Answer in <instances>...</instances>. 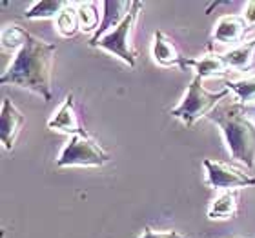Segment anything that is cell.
Masks as SVG:
<instances>
[{"mask_svg": "<svg viewBox=\"0 0 255 238\" xmlns=\"http://www.w3.org/2000/svg\"><path fill=\"white\" fill-rule=\"evenodd\" d=\"M57 46L44 42L40 38L27 33L26 44L15 55V60L0 77V84L18 85L51 100V68Z\"/></svg>", "mask_w": 255, "mask_h": 238, "instance_id": "6da1fadb", "label": "cell"}, {"mask_svg": "<svg viewBox=\"0 0 255 238\" xmlns=\"http://www.w3.org/2000/svg\"><path fill=\"white\" fill-rule=\"evenodd\" d=\"M208 120L219 126L223 133L232 159L245 164L255 165V122L246 117L243 104L223 102L208 115Z\"/></svg>", "mask_w": 255, "mask_h": 238, "instance_id": "7a4b0ae2", "label": "cell"}, {"mask_svg": "<svg viewBox=\"0 0 255 238\" xmlns=\"http://www.w3.org/2000/svg\"><path fill=\"white\" fill-rule=\"evenodd\" d=\"M228 96V89L217 91V93H210L204 89L201 77H193L188 85V91L181 104L171 109V117L179 118L186 127H193L195 122L202 117H208L210 113L219 106L221 100H226Z\"/></svg>", "mask_w": 255, "mask_h": 238, "instance_id": "3957f363", "label": "cell"}, {"mask_svg": "<svg viewBox=\"0 0 255 238\" xmlns=\"http://www.w3.org/2000/svg\"><path fill=\"white\" fill-rule=\"evenodd\" d=\"M142 7H144L142 2H138V0L131 2V9H129L126 18L113 31L106 33L97 42L90 44L91 48L104 49L108 53L115 55L124 64H128L129 68H135V64H137V51H135V48H133L131 44V35H133V29H135V24H137L138 13L142 11Z\"/></svg>", "mask_w": 255, "mask_h": 238, "instance_id": "277c9868", "label": "cell"}, {"mask_svg": "<svg viewBox=\"0 0 255 238\" xmlns=\"http://www.w3.org/2000/svg\"><path fill=\"white\" fill-rule=\"evenodd\" d=\"M108 162H110V153L90 133L84 131L69 138V142L64 146L57 159V167H73V165L101 167Z\"/></svg>", "mask_w": 255, "mask_h": 238, "instance_id": "5b68a950", "label": "cell"}, {"mask_svg": "<svg viewBox=\"0 0 255 238\" xmlns=\"http://www.w3.org/2000/svg\"><path fill=\"white\" fill-rule=\"evenodd\" d=\"M206 169V185L212 189H239V187H252L255 185V176H250L245 171L237 169L234 165L223 164L217 160L206 159L204 162Z\"/></svg>", "mask_w": 255, "mask_h": 238, "instance_id": "8992f818", "label": "cell"}, {"mask_svg": "<svg viewBox=\"0 0 255 238\" xmlns=\"http://www.w3.org/2000/svg\"><path fill=\"white\" fill-rule=\"evenodd\" d=\"M151 55L153 60L162 68H181L182 71H188V59L179 51L177 44L162 31L153 33V42H151Z\"/></svg>", "mask_w": 255, "mask_h": 238, "instance_id": "52a82bcc", "label": "cell"}, {"mask_svg": "<svg viewBox=\"0 0 255 238\" xmlns=\"http://www.w3.org/2000/svg\"><path fill=\"white\" fill-rule=\"evenodd\" d=\"M48 127L51 131L66 133V135H71V137L86 131L79 120V115L75 111V96L71 95V93L64 98L62 106H60L59 109H57V113H53V117L48 120Z\"/></svg>", "mask_w": 255, "mask_h": 238, "instance_id": "ba28073f", "label": "cell"}, {"mask_svg": "<svg viewBox=\"0 0 255 238\" xmlns=\"http://www.w3.org/2000/svg\"><path fill=\"white\" fill-rule=\"evenodd\" d=\"M2 122H0V138H2V144L7 151H13L15 149L16 137L20 133L22 126H24V115H22L16 106L9 98H4L2 100V115H0Z\"/></svg>", "mask_w": 255, "mask_h": 238, "instance_id": "9c48e42d", "label": "cell"}, {"mask_svg": "<svg viewBox=\"0 0 255 238\" xmlns=\"http://www.w3.org/2000/svg\"><path fill=\"white\" fill-rule=\"evenodd\" d=\"M248 33V24L239 15L221 16L213 27V40L219 44H239Z\"/></svg>", "mask_w": 255, "mask_h": 238, "instance_id": "30bf717a", "label": "cell"}, {"mask_svg": "<svg viewBox=\"0 0 255 238\" xmlns=\"http://www.w3.org/2000/svg\"><path fill=\"white\" fill-rule=\"evenodd\" d=\"M102 7H104V20L101 22V26H99V29L95 31V35L91 37L90 44L97 42V40L104 37L106 33L113 31V29L128 16V13L131 9V2H121V0L102 2Z\"/></svg>", "mask_w": 255, "mask_h": 238, "instance_id": "8fae6325", "label": "cell"}, {"mask_svg": "<svg viewBox=\"0 0 255 238\" xmlns=\"http://www.w3.org/2000/svg\"><path fill=\"white\" fill-rule=\"evenodd\" d=\"M224 62L228 69L235 71H250L255 66V38L250 42H245L237 48L230 49L228 53L223 55Z\"/></svg>", "mask_w": 255, "mask_h": 238, "instance_id": "7c38bea8", "label": "cell"}, {"mask_svg": "<svg viewBox=\"0 0 255 238\" xmlns=\"http://www.w3.org/2000/svg\"><path fill=\"white\" fill-rule=\"evenodd\" d=\"M188 69L195 71L197 77L208 79V77H221L228 73V66L223 57L219 55H206L201 59H188Z\"/></svg>", "mask_w": 255, "mask_h": 238, "instance_id": "4fadbf2b", "label": "cell"}, {"mask_svg": "<svg viewBox=\"0 0 255 238\" xmlns=\"http://www.w3.org/2000/svg\"><path fill=\"white\" fill-rule=\"evenodd\" d=\"M239 207L237 195L234 191H223L219 196H215L208 207V218L210 220H226V218L235 217Z\"/></svg>", "mask_w": 255, "mask_h": 238, "instance_id": "5bb4252c", "label": "cell"}, {"mask_svg": "<svg viewBox=\"0 0 255 238\" xmlns=\"http://www.w3.org/2000/svg\"><path fill=\"white\" fill-rule=\"evenodd\" d=\"M55 27L62 38H73L80 31L79 16H77V2H69L68 7L60 11V15L55 18Z\"/></svg>", "mask_w": 255, "mask_h": 238, "instance_id": "9a60e30c", "label": "cell"}, {"mask_svg": "<svg viewBox=\"0 0 255 238\" xmlns=\"http://www.w3.org/2000/svg\"><path fill=\"white\" fill-rule=\"evenodd\" d=\"M69 2L64 0H40V2H33L31 7L24 13L26 18L29 20H40V18H57L64 7H68Z\"/></svg>", "mask_w": 255, "mask_h": 238, "instance_id": "2e32d148", "label": "cell"}, {"mask_svg": "<svg viewBox=\"0 0 255 238\" xmlns=\"http://www.w3.org/2000/svg\"><path fill=\"white\" fill-rule=\"evenodd\" d=\"M80 31H97L99 29V9L95 2H77Z\"/></svg>", "mask_w": 255, "mask_h": 238, "instance_id": "e0dca14e", "label": "cell"}, {"mask_svg": "<svg viewBox=\"0 0 255 238\" xmlns=\"http://www.w3.org/2000/svg\"><path fill=\"white\" fill-rule=\"evenodd\" d=\"M226 89H232L239 98V104L252 106L255 104V77L243 80H226Z\"/></svg>", "mask_w": 255, "mask_h": 238, "instance_id": "ac0fdd59", "label": "cell"}, {"mask_svg": "<svg viewBox=\"0 0 255 238\" xmlns=\"http://www.w3.org/2000/svg\"><path fill=\"white\" fill-rule=\"evenodd\" d=\"M26 38H27V31L26 29H22V27L15 26V24H11V26H5L2 29V48L7 49V51H20V48L26 44Z\"/></svg>", "mask_w": 255, "mask_h": 238, "instance_id": "d6986e66", "label": "cell"}, {"mask_svg": "<svg viewBox=\"0 0 255 238\" xmlns=\"http://www.w3.org/2000/svg\"><path fill=\"white\" fill-rule=\"evenodd\" d=\"M138 238H186V237L177 233V231H162V233H157L151 228H144V233Z\"/></svg>", "mask_w": 255, "mask_h": 238, "instance_id": "ffe728a7", "label": "cell"}, {"mask_svg": "<svg viewBox=\"0 0 255 238\" xmlns=\"http://www.w3.org/2000/svg\"><path fill=\"white\" fill-rule=\"evenodd\" d=\"M243 18H245V22L248 24V27H250V29H255V0L246 2V7H245V13H243Z\"/></svg>", "mask_w": 255, "mask_h": 238, "instance_id": "44dd1931", "label": "cell"}, {"mask_svg": "<svg viewBox=\"0 0 255 238\" xmlns=\"http://www.w3.org/2000/svg\"><path fill=\"white\" fill-rule=\"evenodd\" d=\"M243 109H245L246 117L255 122V104H252V106H243Z\"/></svg>", "mask_w": 255, "mask_h": 238, "instance_id": "7402d4cb", "label": "cell"}]
</instances>
